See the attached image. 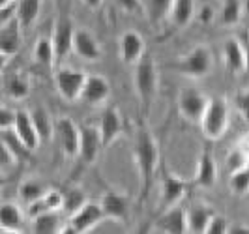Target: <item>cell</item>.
I'll list each match as a JSON object with an SVG mask.
<instances>
[{
	"label": "cell",
	"mask_w": 249,
	"mask_h": 234,
	"mask_svg": "<svg viewBox=\"0 0 249 234\" xmlns=\"http://www.w3.org/2000/svg\"><path fill=\"white\" fill-rule=\"evenodd\" d=\"M135 161H137L139 180H141L139 200L142 202L154 184V176L160 165V150L156 144V139L146 126H139L137 135H135Z\"/></svg>",
	"instance_id": "6da1fadb"
},
{
	"label": "cell",
	"mask_w": 249,
	"mask_h": 234,
	"mask_svg": "<svg viewBox=\"0 0 249 234\" xmlns=\"http://www.w3.org/2000/svg\"><path fill=\"white\" fill-rule=\"evenodd\" d=\"M135 88H137V96L141 99L142 109L150 111L158 92V72H156L154 58L150 54H144L135 64Z\"/></svg>",
	"instance_id": "7a4b0ae2"
},
{
	"label": "cell",
	"mask_w": 249,
	"mask_h": 234,
	"mask_svg": "<svg viewBox=\"0 0 249 234\" xmlns=\"http://www.w3.org/2000/svg\"><path fill=\"white\" fill-rule=\"evenodd\" d=\"M229 127V105L221 98H213L208 101L204 114L200 116V129L208 141H217L225 135Z\"/></svg>",
	"instance_id": "3957f363"
},
{
	"label": "cell",
	"mask_w": 249,
	"mask_h": 234,
	"mask_svg": "<svg viewBox=\"0 0 249 234\" xmlns=\"http://www.w3.org/2000/svg\"><path fill=\"white\" fill-rule=\"evenodd\" d=\"M178 70L182 73L193 77V79L204 77V75L210 73V70H212V53H210L208 47L199 45V47L191 49L186 56H182L178 60Z\"/></svg>",
	"instance_id": "277c9868"
},
{
	"label": "cell",
	"mask_w": 249,
	"mask_h": 234,
	"mask_svg": "<svg viewBox=\"0 0 249 234\" xmlns=\"http://www.w3.org/2000/svg\"><path fill=\"white\" fill-rule=\"evenodd\" d=\"M87 77L79 70H70V68H62L54 75V85L58 94L62 96L66 101H75L83 96V88L87 83Z\"/></svg>",
	"instance_id": "5b68a950"
},
{
	"label": "cell",
	"mask_w": 249,
	"mask_h": 234,
	"mask_svg": "<svg viewBox=\"0 0 249 234\" xmlns=\"http://www.w3.org/2000/svg\"><path fill=\"white\" fill-rule=\"evenodd\" d=\"M105 217V212L101 208V204L96 202H87L79 212H75L70 219L68 227H62V233H88L92 231L96 225H100Z\"/></svg>",
	"instance_id": "8992f818"
},
{
	"label": "cell",
	"mask_w": 249,
	"mask_h": 234,
	"mask_svg": "<svg viewBox=\"0 0 249 234\" xmlns=\"http://www.w3.org/2000/svg\"><path fill=\"white\" fill-rule=\"evenodd\" d=\"M54 135L60 143V148L66 156L73 158L79 156V146H81V127L68 116H62L54 122Z\"/></svg>",
	"instance_id": "52a82bcc"
},
{
	"label": "cell",
	"mask_w": 249,
	"mask_h": 234,
	"mask_svg": "<svg viewBox=\"0 0 249 234\" xmlns=\"http://www.w3.org/2000/svg\"><path fill=\"white\" fill-rule=\"evenodd\" d=\"M75 28L73 23L70 17H58L56 19V25H54V30H53V45H54V58L56 62H62L70 51L73 49V37H75Z\"/></svg>",
	"instance_id": "ba28073f"
},
{
	"label": "cell",
	"mask_w": 249,
	"mask_h": 234,
	"mask_svg": "<svg viewBox=\"0 0 249 234\" xmlns=\"http://www.w3.org/2000/svg\"><path fill=\"white\" fill-rule=\"evenodd\" d=\"M187 182L184 178L173 174L167 167H163L161 173V208L167 210L178 204V200L186 195Z\"/></svg>",
	"instance_id": "9c48e42d"
},
{
	"label": "cell",
	"mask_w": 249,
	"mask_h": 234,
	"mask_svg": "<svg viewBox=\"0 0 249 234\" xmlns=\"http://www.w3.org/2000/svg\"><path fill=\"white\" fill-rule=\"evenodd\" d=\"M206 105H208V99L202 96V92L195 90V88L182 90V94L178 98V109L182 112V116L189 122L200 120V116L204 114Z\"/></svg>",
	"instance_id": "30bf717a"
},
{
	"label": "cell",
	"mask_w": 249,
	"mask_h": 234,
	"mask_svg": "<svg viewBox=\"0 0 249 234\" xmlns=\"http://www.w3.org/2000/svg\"><path fill=\"white\" fill-rule=\"evenodd\" d=\"M103 148L100 129L96 126H83L81 127V146H79V158L85 165H92L98 160L100 150Z\"/></svg>",
	"instance_id": "8fae6325"
},
{
	"label": "cell",
	"mask_w": 249,
	"mask_h": 234,
	"mask_svg": "<svg viewBox=\"0 0 249 234\" xmlns=\"http://www.w3.org/2000/svg\"><path fill=\"white\" fill-rule=\"evenodd\" d=\"M100 204L105 212V217H111L114 221H125L129 217V197L118 191L109 189L107 193H103Z\"/></svg>",
	"instance_id": "7c38bea8"
},
{
	"label": "cell",
	"mask_w": 249,
	"mask_h": 234,
	"mask_svg": "<svg viewBox=\"0 0 249 234\" xmlns=\"http://www.w3.org/2000/svg\"><path fill=\"white\" fill-rule=\"evenodd\" d=\"M144 56V39L137 30H125L120 37V58L124 64H137Z\"/></svg>",
	"instance_id": "4fadbf2b"
},
{
	"label": "cell",
	"mask_w": 249,
	"mask_h": 234,
	"mask_svg": "<svg viewBox=\"0 0 249 234\" xmlns=\"http://www.w3.org/2000/svg\"><path fill=\"white\" fill-rule=\"evenodd\" d=\"M100 135H101V143H103V148H107L111 144L112 141L116 137L122 133L124 129V122H122V116L120 112L116 111L114 107H109L105 111L101 112V118H100Z\"/></svg>",
	"instance_id": "5bb4252c"
},
{
	"label": "cell",
	"mask_w": 249,
	"mask_h": 234,
	"mask_svg": "<svg viewBox=\"0 0 249 234\" xmlns=\"http://www.w3.org/2000/svg\"><path fill=\"white\" fill-rule=\"evenodd\" d=\"M158 229H161L167 234H184L187 233V212L180 208L178 204L167 208L161 214V217L156 223Z\"/></svg>",
	"instance_id": "9a60e30c"
},
{
	"label": "cell",
	"mask_w": 249,
	"mask_h": 234,
	"mask_svg": "<svg viewBox=\"0 0 249 234\" xmlns=\"http://www.w3.org/2000/svg\"><path fill=\"white\" fill-rule=\"evenodd\" d=\"M217 180V165L212 156L210 148H202L200 152L199 163H197V176H195V184L202 187V189H210L215 185Z\"/></svg>",
	"instance_id": "2e32d148"
},
{
	"label": "cell",
	"mask_w": 249,
	"mask_h": 234,
	"mask_svg": "<svg viewBox=\"0 0 249 234\" xmlns=\"http://www.w3.org/2000/svg\"><path fill=\"white\" fill-rule=\"evenodd\" d=\"M73 51L83 58V60L96 62L101 58V49H100L98 39L92 36L88 30H85V28H77V30H75Z\"/></svg>",
	"instance_id": "e0dca14e"
},
{
	"label": "cell",
	"mask_w": 249,
	"mask_h": 234,
	"mask_svg": "<svg viewBox=\"0 0 249 234\" xmlns=\"http://www.w3.org/2000/svg\"><path fill=\"white\" fill-rule=\"evenodd\" d=\"M15 133L21 137V141L25 143L26 146L30 148L32 152H36L39 143H41V137L37 133L36 126L32 122V116L30 112L25 111H17V118H15V126H13Z\"/></svg>",
	"instance_id": "ac0fdd59"
},
{
	"label": "cell",
	"mask_w": 249,
	"mask_h": 234,
	"mask_svg": "<svg viewBox=\"0 0 249 234\" xmlns=\"http://www.w3.org/2000/svg\"><path fill=\"white\" fill-rule=\"evenodd\" d=\"M223 64L229 73L246 72V53H244V45L238 39H234V37H229L223 43Z\"/></svg>",
	"instance_id": "d6986e66"
},
{
	"label": "cell",
	"mask_w": 249,
	"mask_h": 234,
	"mask_svg": "<svg viewBox=\"0 0 249 234\" xmlns=\"http://www.w3.org/2000/svg\"><path fill=\"white\" fill-rule=\"evenodd\" d=\"M111 94V85L107 83L105 77L100 75H88L85 88H83V96L81 99H85L90 105H100Z\"/></svg>",
	"instance_id": "ffe728a7"
},
{
	"label": "cell",
	"mask_w": 249,
	"mask_h": 234,
	"mask_svg": "<svg viewBox=\"0 0 249 234\" xmlns=\"http://www.w3.org/2000/svg\"><path fill=\"white\" fill-rule=\"evenodd\" d=\"M19 28H23V26L17 21V17L12 19L10 23H6V25H0V53H2L4 58L13 56L21 47Z\"/></svg>",
	"instance_id": "44dd1931"
},
{
	"label": "cell",
	"mask_w": 249,
	"mask_h": 234,
	"mask_svg": "<svg viewBox=\"0 0 249 234\" xmlns=\"http://www.w3.org/2000/svg\"><path fill=\"white\" fill-rule=\"evenodd\" d=\"M64 206V193L56 191V189H47L43 193V197L34 200L28 204V216L34 217L43 212H58Z\"/></svg>",
	"instance_id": "7402d4cb"
},
{
	"label": "cell",
	"mask_w": 249,
	"mask_h": 234,
	"mask_svg": "<svg viewBox=\"0 0 249 234\" xmlns=\"http://www.w3.org/2000/svg\"><path fill=\"white\" fill-rule=\"evenodd\" d=\"M187 212V233L200 234L206 233V227L212 219V216L215 214L213 208L206 206V204H195L191 206Z\"/></svg>",
	"instance_id": "603a6c76"
},
{
	"label": "cell",
	"mask_w": 249,
	"mask_h": 234,
	"mask_svg": "<svg viewBox=\"0 0 249 234\" xmlns=\"http://www.w3.org/2000/svg\"><path fill=\"white\" fill-rule=\"evenodd\" d=\"M0 139H2V144L12 152L13 156L17 158L19 163L30 161V158H32V150L21 141V137L15 133L13 127H10V129H0Z\"/></svg>",
	"instance_id": "cb8c5ba5"
},
{
	"label": "cell",
	"mask_w": 249,
	"mask_h": 234,
	"mask_svg": "<svg viewBox=\"0 0 249 234\" xmlns=\"http://www.w3.org/2000/svg\"><path fill=\"white\" fill-rule=\"evenodd\" d=\"M23 212L13 202H2L0 206V229L2 233L8 231H19L23 227Z\"/></svg>",
	"instance_id": "d4e9b609"
},
{
	"label": "cell",
	"mask_w": 249,
	"mask_h": 234,
	"mask_svg": "<svg viewBox=\"0 0 249 234\" xmlns=\"http://www.w3.org/2000/svg\"><path fill=\"white\" fill-rule=\"evenodd\" d=\"M32 233L36 234H56L62 233L60 217L56 212H43L32 217Z\"/></svg>",
	"instance_id": "484cf974"
},
{
	"label": "cell",
	"mask_w": 249,
	"mask_h": 234,
	"mask_svg": "<svg viewBox=\"0 0 249 234\" xmlns=\"http://www.w3.org/2000/svg\"><path fill=\"white\" fill-rule=\"evenodd\" d=\"M195 13V0H173L171 8V21L178 28H184L191 23Z\"/></svg>",
	"instance_id": "4316f807"
},
{
	"label": "cell",
	"mask_w": 249,
	"mask_h": 234,
	"mask_svg": "<svg viewBox=\"0 0 249 234\" xmlns=\"http://www.w3.org/2000/svg\"><path fill=\"white\" fill-rule=\"evenodd\" d=\"M41 10V0H19L17 2V21L23 28L34 25Z\"/></svg>",
	"instance_id": "83f0119b"
},
{
	"label": "cell",
	"mask_w": 249,
	"mask_h": 234,
	"mask_svg": "<svg viewBox=\"0 0 249 234\" xmlns=\"http://www.w3.org/2000/svg\"><path fill=\"white\" fill-rule=\"evenodd\" d=\"M227 167L231 173L249 167V141H240L227 156Z\"/></svg>",
	"instance_id": "f1b7e54d"
},
{
	"label": "cell",
	"mask_w": 249,
	"mask_h": 234,
	"mask_svg": "<svg viewBox=\"0 0 249 234\" xmlns=\"http://www.w3.org/2000/svg\"><path fill=\"white\" fill-rule=\"evenodd\" d=\"M30 116H32V122L36 126L41 141H49L51 137H53V133H54V122L51 120L49 112L45 111L43 107H37V109H34V111L30 112Z\"/></svg>",
	"instance_id": "f546056e"
},
{
	"label": "cell",
	"mask_w": 249,
	"mask_h": 234,
	"mask_svg": "<svg viewBox=\"0 0 249 234\" xmlns=\"http://www.w3.org/2000/svg\"><path fill=\"white\" fill-rule=\"evenodd\" d=\"M146 15L152 25H160L167 15H171L173 0H148L146 2Z\"/></svg>",
	"instance_id": "4dcf8cb0"
},
{
	"label": "cell",
	"mask_w": 249,
	"mask_h": 234,
	"mask_svg": "<svg viewBox=\"0 0 249 234\" xmlns=\"http://www.w3.org/2000/svg\"><path fill=\"white\" fill-rule=\"evenodd\" d=\"M85 204H87V195H85V191L81 187H71V189H68L64 193L62 212H66L68 216H73L75 212H79Z\"/></svg>",
	"instance_id": "1f68e13d"
},
{
	"label": "cell",
	"mask_w": 249,
	"mask_h": 234,
	"mask_svg": "<svg viewBox=\"0 0 249 234\" xmlns=\"http://www.w3.org/2000/svg\"><path fill=\"white\" fill-rule=\"evenodd\" d=\"M242 17V0H223L221 8V25L234 26Z\"/></svg>",
	"instance_id": "d6a6232c"
},
{
	"label": "cell",
	"mask_w": 249,
	"mask_h": 234,
	"mask_svg": "<svg viewBox=\"0 0 249 234\" xmlns=\"http://www.w3.org/2000/svg\"><path fill=\"white\" fill-rule=\"evenodd\" d=\"M34 58L39 64H45V66H53V62H56V58H54V45H53L51 37H39L37 39L36 47H34Z\"/></svg>",
	"instance_id": "836d02e7"
},
{
	"label": "cell",
	"mask_w": 249,
	"mask_h": 234,
	"mask_svg": "<svg viewBox=\"0 0 249 234\" xmlns=\"http://www.w3.org/2000/svg\"><path fill=\"white\" fill-rule=\"evenodd\" d=\"M47 189H45V185L41 184V182H37V180H25L23 184L19 185V197L23 198L25 202H34L37 198L43 197V193H45Z\"/></svg>",
	"instance_id": "e575fe53"
},
{
	"label": "cell",
	"mask_w": 249,
	"mask_h": 234,
	"mask_svg": "<svg viewBox=\"0 0 249 234\" xmlns=\"http://www.w3.org/2000/svg\"><path fill=\"white\" fill-rule=\"evenodd\" d=\"M6 92L13 99H25L28 96V92H30V85L26 83V79H23L21 75H12L6 81Z\"/></svg>",
	"instance_id": "d590c367"
},
{
	"label": "cell",
	"mask_w": 249,
	"mask_h": 234,
	"mask_svg": "<svg viewBox=\"0 0 249 234\" xmlns=\"http://www.w3.org/2000/svg\"><path fill=\"white\" fill-rule=\"evenodd\" d=\"M229 187H231V191L234 195H246L249 191V167L231 173Z\"/></svg>",
	"instance_id": "8d00e7d4"
},
{
	"label": "cell",
	"mask_w": 249,
	"mask_h": 234,
	"mask_svg": "<svg viewBox=\"0 0 249 234\" xmlns=\"http://www.w3.org/2000/svg\"><path fill=\"white\" fill-rule=\"evenodd\" d=\"M227 233H229V223H227V219H225L223 216H219V214H213L204 234H227Z\"/></svg>",
	"instance_id": "74e56055"
},
{
	"label": "cell",
	"mask_w": 249,
	"mask_h": 234,
	"mask_svg": "<svg viewBox=\"0 0 249 234\" xmlns=\"http://www.w3.org/2000/svg\"><path fill=\"white\" fill-rule=\"evenodd\" d=\"M234 105H236L238 112L242 114V118L249 122V90L238 92V96L234 98Z\"/></svg>",
	"instance_id": "f35d334b"
},
{
	"label": "cell",
	"mask_w": 249,
	"mask_h": 234,
	"mask_svg": "<svg viewBox=\"0 0 249 234\" xmlns=\"http://www.w3.org/2000/svg\"><path fill=\"white\" fill-rule=\"evenodd\" d=\"M17 163H19L17 158H15L4 144H2V148H0V169H2V173H6V171L13 169V165H17Z\"/></svg>",
	"instance_id": "ab89813d"
},
{
	"label": "cell",
	"mask_w": 249,
	"mask_h": 234,
	"mask_svg": "<svg viewBox=\"0 0 249 234\" xmlns=\"http://www.w3.org/2000/svg\"><path fill=\"white\" fill-rule=\"evenodd\" d=\"M116 4L127 13H142L146 12V8H144V4L141 2V0H116Z\"/></svg>",
	"instance_id": "60d3db41"
},
{
	"label": "cell",
	"mask_w": 249,
	"mask_h": 234,
	"mask_svg": "<svg viewBox=\"0 0 249 234\" xmlns=\"http://www.w3.org/2000/svg\"><path fill=\"white\" fill-rule=\"evenodd\" d=\"M15 118H17V112L10 111L8 107H2L0 109V129H10L15 126Z\"/></svg>",
	"instance_id": "b9f144b4"
},
{
	"label": "cell",
	"mask_w": 249,
	"mask_h": 234,
	"mask_svg": "<svg viewBox=\"0 0 249 234\" xmlns=\"http://www.w3.org/2000/svg\"><path fill=\"white\" fill-rule=\"evenodd\" d=\"M229 234H249V229L244 225H236V227H229Z\"/></svg>",
	"instance_id": "7bdbcfd3"
},
{
	"label": "cell",
	"mask_w": 249,
	"mask_h": 234,
	"mask_svg": "<svg viewBox=\"0 0 249 234\" xmlns=\"http://www.w3.org/2000/svg\"><path fill=\"white\" fill-rule=\"evenodd\" d=\"M200 21H202V23H210V21H212V10H210V8H202V12H200Z\"/></svg>",
	"instance_id": "ee69618b"
},
{
	"label": "cell",
	"mask_w": 249,
	"mask_h": 234,
	"mask_svg": "<svg viewBox=\"0 0 249 234\" xmlns=\"http://www.w3.org/2000/svg\"><path fill=\"white\" fill-rule=\"evenodd\" d=\"M244 53H246V72L249 73V39H246L244 43Z\"/></svg>",
	"instance_id": "f6af8a7d"
},
{
	"label": "cell",
	"mask_w": 249,
	"mask_h": 234,
	"mask_svg": "<svg viewBox=\"0 0 249 234\" xmlns=\"http://www.w3.org/2000/svg\"><path fill=\"white\" fill-rule=\"evenodd\" d=\"M85 4H87L88 8H92V10H96V8H100V4L103 0H83Z\"/></svg>",
	"instance_id": "bcb514c9"
},
{
	"label": "cell",
	"mask_w": 249,
	"mask_h": 234,
	"mask_svg": "<svg viewBox=\"0 0 249 234\" xmlns=\"http://www.w3.org/2000/svg\"><path fill=\"white\" fill-rule=\"evenodd\" d=\"M10 4H15V0H0V8L2 6H10Z\"/></svg>",
	"instance_id": "7dc6e473"
}]
</instances>
